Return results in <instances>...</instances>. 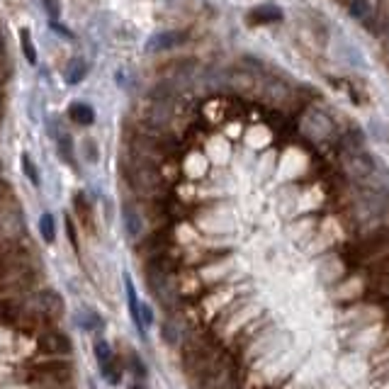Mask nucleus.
Here are the masks:
<instances>
[{
	"label": "nucleus",
	"mask_w": 389,
	"mask_h": 389,
	"mask_svg": "<svg viewBox=\"0 0 389 389\" xmlns=\"http://www.w3.org/2000/svg\"><path fill=\"white\" fill-rule=\"evenodd\" d=\"M125 178L136 193L141 195H156L164 188V178H161L159 168L151 159H141V156H132L125 164Z\"/></svg>",
	"instance_id": "nucleus-1"
},
{
	"label": "nucleus",
	"mask_w": 389,
	"mask_h": 389,
	"mask_svg": "<svg viewBox=\"0 0 389 389\" xmlns=\"http://www.w3.org/2000/svg\"><path fill=\"white\" fill-rule=\"evenodd\" d=\"M343 168L358 183H370L377 175V161L358 146V149H348L343 154Z\"/></svg>",
	"instance_id": "nucleus-2"
},
{
	"label": "nucleus",
	"mask_w": 389,
	"mask_h": 389,
	"mask_svg": "<svg viewBox=\"0 0 389 389\" xmlns=\"http://www.w3.org/2000/svg\"><path fill=\"white\" fill-rule=\"evenodd\" d=\"M24 234V219L13 197L0 200V241H17Z\"/></svg>",
	"instance_id": "nucleus-3"
},
{
	"label": "nucleus",
	"mask_w": 389,
	"mask_h": 389,
	"mask_svg": "<svg viewBox=\"0 0 389 389\" xmlns=\"http://www.w3.org/2000/svg\"><path fill=\"white\" fill-rule=\"evenodd\" d=\"M32 375L37 377L39 382H47V385L61 387L63 382L71 380V363H63V360L39 363V365L32 367Z\"/></svg>",
	"instance_id": "nucleus-4"
},
{
	"label": "nucleus",
	"mask_w": 389,
	"mask_h": 389,
	"mask_svg": "<svg viewBox=\"0 0 389 389\" xmlns=\"http://www.w3.org/2000/svg\"><path fill=\"white\" fill-rule=\"evenodd\" d=\"M302 129H304V134H309L312 139L321 141V139H328V136L333 134V122L326 112L309 110L302 120Z\"/></svg>",
	"instance_id": "nucleus-5"
},
{
	"label": "nucleus",
	"mask_w": 389,
	"mask_h": 389,
	"mask_svg": "<svg viewBox=\"0 0 389 389\" xmlns=\"http://www.w3.org/2000/svg\"><path fill=\"white\" fill-rule=\"evenodd\" d=\"M385 248H389V226H380L358 244V258H375Z\"/></svg>",
	"instance_id": "nucleus-6"
},
{
	"label": "nucleus",
	"mask_w": 389,
	"mask_h": 389,
	"mask_svg": "<svg viewBox=\"0 0 389 389\" xmlns=\"http://www.w3.org/2000/svg\"><path fill=\"white\" fill-rule=\"evenodd\" d=\"M39 353H44V356H68L71 353V341H68V336H63L61 331H44L39 333Z\"/></svg>",
	"instance_id": "nucleus-7"
},
{
	"label": "nucleus",
	"mask_w": 389,
	"mask_h": 389,
	"mask_svg": "<svg viewBox=\"0 0 389 389\" xmlns=\"http://www.w3.org/2000/svg\"><path fill=\"white\" fill-rule=\"evenodd\" d=\"M37 312L42 319L47 321H54V319H61L63 317V299L58 297L56 292L51 289H42L37 294Z\"/></svg>",
	"instance_id": "nucleus-8"
},
{
	"label": "nucleus",
	"mask_w": 389,
	"mask_h": 389,
	"mask_svg": "<svg viewBox=\"0 0 389 389\" xmlns=\"http://www.w3.org/2000/svg\"><path fill=\"white\" fill-rule=\"evenodd\" d=\"M188 34L185 32H156L154 37L146 42V51L156 54V51H168V49H175L185 42Z\"/></svg>",
	"instance_id": "nucleus-9"
},
{
	"label": "nucleus",
	"mask_w": 389,
	"mask_h": 389,
	"mask_svg": "<svg viewBox=\"0 0 389 389\" xmlns=\"http://www.w3.org/2000/svg\"><path fill=\"white\" fill-rule=\"evenodd\" d=\"M260 97H265L273 105H285L289 97V88L285 86L283 81H275V78H268L265 83H260Z\"/></svg>",
	"instance_id": "nucleus-10"
},
{
	"label": "nucleus",
	"mask_w": 389,
	"mask_h": 389,
	"mask_svg": "<svg viewBox=\"0 0 389 389\" xmlns=\"http://www.w3.org/2000/svg\"><path fill=\"white\" fill-rule=\"evenodd\" d=\"M122 219H125L127 234H129L132 239L141 236V231H144V219H141V214L136 212L134 205H125V207H122Z\"/></svg>",
	"instance_id": "nucleus-11"
},
{
	"label": "nucleus",
	"mask_w": 389,
	"mask_h": 389,
	"mask_svg": "<svg viewBox=\"0 0 389 389\" xmlns=\"http://www.w3.org/2000/svg\"><path fill=\"white\" fill-rule=\"evenodd\" d=\"M283 17L280 8H273V5H260V8L251 10L248 15V24H265V22H278Z\"/></svg>",
	"instance_id": "nucleus-12"
},
{
	"label": "nucleus",
	"mask_w": 389,
	"mask_h": 389,
	"mask_svg": "<svg viewBox=\"0 0 389 389\" xmlns=\"http://www.w3.org/2000/svg\"><path fill=\"white\" fill-rule=\"evenodd\" d=\"M68 115H71V120L76 122V125H83V127H90L93 122H95V112H93V107L86 105V102H73Z\"/></svg>",
	"instance_id": "nucleus-13"
},
{
	"label": "nucleus",
	"mask_w": 389,
	"mask_h": 389,
	"mask_svg": "<svg viewBox=\"0 0 389 389\" xmlns=\"http://www.w3.org/2000/svg\"><path fill=\"white\" fill-rule=\"evenodd\" d=\"M127 297H129V312H132V319H134L136 328H139V331L144 333V319H141V307H139V302H136L134 285H132V280H129V278H127Z\"/></svg>",
	"instance_id": "nucleus-14"
},
{
	"label": "nucleus",
	"mask_w": 389,
	"mask_h": 389,
	"mask_svg": "<svg viewBox=\"0 0 389 389\" xmlns=\"http://www.w3.org/2000/svg\"><path fill=\"white\" fill-rule=\"evenodd\" d=\"M86 73H88L86 61H83V58H73V61L68 63V68H66V81L71 83V86H78V83L86 78Z\"/></svg>",
	"instance_id": "nucleus-15"
},
{
	"label": "nucleus",
	"mask_w": 389,
	"mask_h": 389,
	"mask_svg": "<svg viewBox=\"0 0 389 389\" xmlns=\"http://www.w3.org/2000/svg\"><path fill=\"white\" fill-rule=\"evenodd\" d=\"M56 146H58V154L66 164H73V139L66 134V132H58L56 134Z\"/></svg>",
	"instance_id": "nucleus-16"
},
{
	"label": "nucleus",
	"mask_w": 389,
	"mask_h": 389,
	"mask_svg": "<svg viewBox=\"0 0 389 389\" xmlns=\"http://www.w3.org/2000/svg\"><path fill=\"white\" fill-rule=\"evenodd\" d=\"M19 44H22V51H24V58H27L29 63H37V51H34V44H32V34H29L27 27L19 29Z\"/></svg>",
	"instance_id": "nucleus-17"
},
{
	"label": "nucleus",
	"mask_w": 389,
	"mask_h": 389,
	"mask_svg": "<svg viewBox=\"0 0 389 389\" xmlns=\"http://www.w3.org/2000/svg\"><path fill=\"white\" fill-rule=\"evenodd\" d=\"M351 15L358 19H363V22H367V17L375 15V10H372L370 0H351Z\"/></svg>",
	"instance_id": "nucleus-18"
},
{
	"label": "nucleus",
	"mask_w": 389,
	"mask_h": 389,
	"mask_svg": "<svg viewBox=\"0 0 389 389\" xmlns=\"http://www.w3.org/2000/svg\"><path fill=\"white\" fill-rule=\"evenodd\" d=\"M102 377H105L110 385H120V380H122V370H120V365H115V360H107V363H102Z\"/></svg>",
	"instance_id": "nucleus-19"
},
{
	"label": "nucleus",
	"mask_w": 389,
	"mask_h": 389,
	"mask_svg": "<svg viewBox=\"0 0 389 389\" xmlns=\"http://www.w3.org/2000/svg\"><path fill=\"white\" fill-rule=\"evenodd\" d=\"M22 170H24V175L29 178V183H32L34 188H39V183H42V180H39V170H37L34 161L29 159L27 154H22Z\"/></svg>",
	"instance_id": "nucleus-20"
},
{
	"label": "nucleus",
	"mask_w": 389,
	"mask_h": 389,
	"mask_svg": "<svg viewBox=\"0 0 389 389\" xmlns=\"http://www.w3.org/2000/svg\"><path fill=\"white\" fill-rule=\"evenodd\" d=\"M39 231H42V239L47 241V244H51V241H54V234H56V229H54V216H51V214H42V219H39Z\"/></svg>",
	"instance_id": "nucleus-21"
},
{
	"label": "nucleus",
	"mask_w": 389,
	"mask_h": 389,
	"mask_svg": "<svg viewBox=\"0 0 389 389\" xmlns=\"http://www.w3.org/2000/svg\"><path fill=\"white\" fill-rule=\"evenodd\" d=\"M185 168H188V175H202L207 168V161L200 154H193L188 159V164H185Z\"/></svg>",
	"instance_id": "nucleus-22"
},
{
	"label": "nucleus",
	"mask_w": 389,
	"mask_h": 389,
	"mask_svg": "<svg viewBox=\"0 0 389 389\" xmlns=\"http://www.w3.org/2000/svg\"><path fill=\"white\" fill-rule=\"evenodd\" d=\"M78 324H81L86 331H93V328H97V326H102V319L100 317H95V314H90V312H86V314H81V319H78Z\"/></svg>",
	"instance_id": "nucleus-23"
},
{
	"label": "nucleus",
	"mask_w": 389,
	"mask_h": 389,
	"mask_svg": "<svg viewBox=\"0 0 389 389\" xmlns=\"http://www.w3.org/2000/svg\"><path fill=\"white\" fill-rule=\"evenodd\" d=\"M76 212L81 214V219L90 224V205L86 202V195H76Z\"/></svg>",
	"instance_id": "nucleus-24"
},
{
	"label": "nucleus",
	"mask_w": 389,
	"mask_h": 389,
	"mask_svg": "<svg viewBox=\"0 0 389 389\" xmlns=\"http://www.w3.org/2000/svg\"><path fill=\"white\" fill-rule=\"evenodd\" d=\"M95 358L100 360V365H102V363H107V360H112V351H110V346H107L105 341L95 343Z\"/></svg>",
	"instance_id": "nucleus-25"
},
{
	"label": "nucleus",
	"mask_w": 389,
	"mask_h": 389,
	"mask_svg": "<svg viewBox=\"0 0 389 389\" xmlns=\"http://www.w3.org/2000/svg\"><path fill=\"white\" fill-rule=\"evenodd\" d=\"M42 5H44V10H47L51 19L61 15V5H58V0H42Z\"/></svg>",
	"instance_id": "nucleus-26"
},
{
	"label": "nucleus",
	"mask_w": 389,
	"mask_h": 389,
	"mask_svg": "<svg viewBox=\"0 0 389 389\" xmlns=\"http://www.w3.org/2000/svg\"><path fill=\"white\" fill-rule=\"evenodd\" d=\"M83 146H86V149H83V151H86L88 161H90V164H95L97 156H100V154H97V151H95V141H93V139H86V141H83Z\"/></svg>",
	"instance_id": "nucleus-27"
},
{
	"label": "nucleus",
	"mask_w": 389,
	"mask_h": 389,
	"mask_svg": "<svg viewBox=\"0 0 389 389\" xmlns=\"http://www.w3.org/2000/svg\"><path fill=\"white\" fill-rule=\"evenodd\" d=\"M375 273L380 275V278H387L389 280V253L380 260V263L375 265Z\"/></svg>",
	"instance_id": "nucleus-28"
},
{
	"label": "nucleus",
	"mask_w": 389,
	"mask_h": 389,
	"mask_svg": "<svg viewBox=\"0 0 389 389\" xmlns=\"http://www.w3.org/2000/svg\"><path fill=\"white\" fill-rule=\"evenodd\" d=\"M141 317H144V326H146V324L154 321V317H151V309L146 307V304H141Z\"/></svg>",
	"instance_id": "nucleus-29"
},
{
	"label": "nucleus",
	"mask_w": 389,
	"mask_h": 389,
	"mask_svg": "<svg viewBox=\"0 0 389 389\" xmlns=\"http://www.w3.org/2000/svg\"><path fill=\"white\" fill-rule=\"evenodd\" d=\"M0 51H3V37H0Z\"/></svg>",
	"instance_id": "nucleus-30"
},
{
	"label": "nucleus",
	"mask_w": 389,
	"mask_h": 389,
	"mask_svg": "<svg viewBox=\"0 0 389 389\" xmlns=\"http://www.w3.org/2000/svg\"><path fill=\"white\" fill-rule=\"evenodd\" d=\"M387 292H389V285H387Z\"/></svg>",
	"instance_id": "nucleus-31"
}]
</instances>
